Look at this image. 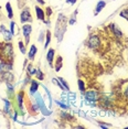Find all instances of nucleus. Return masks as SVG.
Listing matches in <instances>:
<instances>
[{
    "label": "nucleus",
    "mask_w": 128,
    "mask_h": 129,
    "mask_svg": "<svg viewBox=\"0 0 128 129\" xmlns=\"http://www.w3.org/2000/svg\"><path fill=\"white\" fill-rule=\"evenodd\" d=\"M12 57H13V46L10 43L1 44L0 43V60L2 62L12 64Z\"/></svg>",
    "instance_id": "nucleus-1"
},
{
    "label": "nucleus",
    "mask_w": 128,
    "mask_h": 129,
    "mask_svg": "<svg viewBox=\"0 0 128 129\" xmlns=\"http://www.w3.org/2000/svg\"><path fill=\"white\" fill-rule=\"evenodd\" d=\"M87 44L88 46L93 50H97L101 48V44H102V39L100 36L97 34H93V36L89 37L88 41H87Z\"/></svg>",
    "instance_id": "nucleus-2"
},
{
    "label": "nucleus",
    "mask_w": 128,
    "mask_h": 129,
    "mask_svg": "<svg viewBox=\"0 0 128 129\" xmlns=\"http://www.w3.org/2000/svg\"><path fill=\"white\" fill-rule=\"evenodd\" d=\"M86 98L88 99L89 102H96L98 101V98H100V95H98V93L96 92V90H88V92H86L85 94Z\"/></svg>",
    "instance_id": "nucleus-3"
},
{
    "label": "nucleus",
    "mask_w": 128,
    "mask_h": 129,
    "mask_svg": "<svg viewBox=\"0 0 128 129\" xmlns=\"http://www.w3.org/2000/svg\"><path fill=\"white\" fill-rule=\"evenodd\" d=\"M22 30H23V36H24L25 38V43H29V41H30V33H31V25L30 24H25V25H23V28H22Z\"/></svg>",
    "instance_id": "nucleus-4"
},
{
    "label": "nucleus",
    "mask_w": 128,
    "mask_h": 129,
    "mask_svg": "<svg viewBox=\"0 0 128 129\" xmlns=\"http://www.w3.org/2000/svg\"><path fill=\"white\" fill-rule=\"evenodd\" d=\"M20 20H21V22H27V21H31L32 18H31V14H30V11L29 9H24L22 11L21 16H20Z\"/></svg>",
    "instance_id": "nucleus-5"
},
{
    "label": "nucleus",
    "mask_w": 128,
    "mask_h": 129,
    "mask_svg": "<svg viewBox=\"0 0 128 129\" xmlns=\"http://www.w3.org/2000/svg\"><path fill=\"white\" fill-rule=\"evenodd\" d=\"M53 57H54V50L53 49H50L46 54V58H48V62L52 64V61H53Z\"/></svg>",
    "instance_id": "nucleus-6"
},
{
    "label": "nucleus",
    "mask_w": 128,
    "mask_h": 129,
    "mask_svg": "<svg viewBox=\"0 0 128 129\" xmlns=\"http://www.w3.org/2000/svg\"><path fill=\"white\" fill-rule=\"evenodd\" d=\"M36 12H37L38 18H39V19H41V20H44V12H43V11L41 10V8L36 7Z\"/></svg>",
    "instance_id": "nucleus-7"
},
{
    "label": "nucleus",
    "mask_w": 128,
    "mask_h": 129,
    "mask_svg": "<svg viewBox=\"0 0 128 129\" xmlns=\"http://www.w3.org/2000/svg\"><path fill=\"white\" fill-rule=\"evenodd\" d=\"M36 52H37L36 45H32V46H31V49H30V52H29V58H30V60H33Z\"/></svg>",
    "instance_id": "nucleus-8"
},
{
    "label": "nucleus",
    "mask_w": 128,
    "mask_h": 129,
    "mask_svg": "<svg viewBox=\"0 0 128 129\" xmlns=\"http://www.w3.org/2000/svg\"><path fill=\"white\" fill-rule=\"evenodd\" d=\"M38 87H39V85H38V83L37 82H32L31 83V89H30V93L31 94H34L38 90Z\"/></svg>",
    "instance_id": "nucleus-9"
},
{
    "label": "nucleus",
    "mask_w": 128,
    "mask_h": 129,
    "mask_svg": "<svg viewBox=\"0 0 128 129\" xmlns=\"http://www.w3.org/2000/svg\"><path fill=\"white\" fill-rule=\"evenodd\" d=\"M61 66H62V57H61V56H57L56 64H55V70H56V71H60V70H61Z\"/></svg>",
    "instance_id": "nucleus-10"
},
{
    "label": "nucleus",
    "mask_w": 128,
    "mask_h": 129,
    "mask_svg": "<svg viewBox=\"0 0 128 129\" xmlns=\"http://www.w3.org/2000/svg\"><path fill=\"white\" fill-rule=\"evenodd\" d=\"M6 8H7V10H8V14H9V18H12L13 17V12H12V9H11V5H10V2H7V5H6Z\"/></svg>",
    "instance_id": "nucleus-11"
},
{
    "label": "nucleus",
    "mask_w": 128,
    "mask_h": 129,
    "mask_svg": "<svg viewBox=\"0 0 128 129\" xmlns=\"http://www.w3.org/2000/svg\"><path fill=\"white\" fill-rule=\"evenodd\" d=\"M104 6H105V2H104V1L98 2V4H97V7H96V13H97V12H100V11H101L102 9H103V7H104Z\"/></svg>",
    "instance_id": "nucleus-12"
},
{
    "label": "nucleus",
    "mask_w": 128,
    "mask_h": 129,
    "mask_svg": "<svg viewBox=\"0 0 128 129\" xmlns=\"http://www.w3.org/2000/svg\"><path fill=\"white\" fill-rule=\"evenodd\" d=\"M50 39H51L50 32H46V40H45V45H44V48H45V49H46V46L49 45V43H50Z\"/></svg>",
    "instance_id": "nucleus-13"
},
{
    "label": "nucleus",
    "mask_w": 128,
    "mask_h": 129,
    "mask_svg": "<svg viewBox=\"0 0 128 129\" xmlns=\"http://www.w3.org/2000/svg\"><path fill=\"white\" fill-rule=\"evenodd\" d=\"M123 96L125 99H128V85L127 86H125V88L123 90Z\"/></svg>",
    "instance_id": "nucleus-14"
},
{
    "label": "nucleus",
    "mask_w": 128,
    "mask_h": 129,
    "mask_svg": "<svg viewBox=\"0 0 128 129\" xmlns=\"http://www.w3.org/2000/svg\"><path fill=\"white\" fill-rule=\"evenodd\" d=\"M120 16L123 17V18H126L127 20H128V9H125V10H123L120 12Z\"/></svg>",
    "instance_id": "nucleus-15"
},
{
    "label": "nucleus",
    "mask_w": 128,
    "mask_h": 129,
    "mask_svg": "<svg viewBox=\"0 0 128 129\" xmlns=\"http://www.w3.org/2000/svg\"><path fill=\"white\" fill-rule=\"evenodd\" d=\"M78 85H80V90H81V92H83V90L85 89V87H84V83L81 80L78 81Z\"/></svg>",
    "instance_id": "nucleus-16"
},
{
    "label": "nucleus",
    "mask_w": 128,
    "mask_h": 129,
    "mask_svg": "<svg viewBox=\"0 0 128 129\" xmlns=\"http://www.w3.org/2000/svg\"><path fill=\"white\" fill-rule=\"evenodd\" d=\"M37 76H38V78H39V80H43V74H42V72L40 71V70H38Z\"/></svg>",
    "instance_id": "nucleus-17"
},
{
    "label": "nucleus",
    "mask_w": 128,
    "mask_h": 129,
    "mask_svg": "<svg viewBox=\"0 0 128 129\" xmlns=\"http://www.w3.org/2000/svg\"><path fill=\"white\" fill-rule=\"evenodd\" d=\"M19 48H20V50H21L22 53H25V49H24V46H23V44H22L21 41H19Z\"/></svg>",
    "instance_id": "nucleus-18"
},
{
    "label": "nucleus",
    "mask_w": 128,
    "mask_h": 129,
    "mask_svg": "<svg viewBox=\"0 0 128 129\" xmlns=\"http://www.w3.org/2000/svg\"><path fill=\"white\" fill-rule=\"evenodd\" d=\"M60 81H61V82H62V84L64 85V87H65V88H66V89H69V85H68V83H66V82H65V81H64V80H63V78H62V77H60Z\"/></svg>",
    "instance_id": "nucleus-19"
},
{
    "label": "nucleus",
    "mask_w": 128,
    "mask_h": 129,
    "mask_svg": "<svg viewBox=\"0 0 128 129\" xmlns=\"http://www.w3.org/2000/svg\"><path fill=\"white\" fill-rule=\"evenodd\" d=\"M10 32L11 33H14V23L13 22H11V24H10Z\"/></svg>",
    "instance_id": "nucleus-20"
},
{
    "label": "nucleus",
    "mask_w": 128,
    "mask_h": 129,
    "mask_svg": "<svg viewBox=\"0 0 128 129\" xmlns=\"http://www.w3.org/2000/svg\"><path fill=\"white\" fill-rule=\"evenodd\" d=\"M75 1H76V0H68L66 2H68V4H74Z\"/></svg>",
    "instance_id": "nucleus-21"
},
{
    "label": "nucleus",
    "mask_w": 128,
    "mask_h": 129,
    "mask_svg": "<svg viewBox=\"0 0 128 129\" xmlns=\"http://www.w3.org/2000/svg\"><path fill=\"white\" fill-rule=\"evenodd\" d=\"M37 1L39 2V4H41V5H43V4H44V1H43V0H37Z\"/></svg>",
    "instance_id": "nucleus-22"
}]
</instances>
